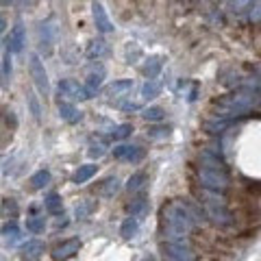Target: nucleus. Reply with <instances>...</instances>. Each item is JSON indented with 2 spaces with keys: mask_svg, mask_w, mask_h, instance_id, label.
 <instances>
[{
  "mask_svg": "<svg viewBox=\"0 0 261 261\" xmlns=\"http://www.w3.org/2000/svg\"><path fill=\"white\" fill-rule=\"evenodd\" d=\"M161 222L168 240H185V235L194 228V214L183 202H170L161 211Z\"/></svg>",
  "mask_w": 261,
  "mask_h": 261,
  "instance_id": "nucleus-1",
  "label": "nucleus"
},
{
  "mask_svg": "<svg viewBox=\"0 0 261 261\" xmlns=\"http://www.w3.org/2000/svg\"><path fill=\"white\" fill-rule=\"evenodd\" d=\"M218 105L222 107L220 116H242V113H248L252 109V105H257V96L250 94H231L220 98Z\"/></svg>",
  "mask_w": 261,
  "mask_h": 261,
  "instance_id": "nucleus-2",
  "label": "nucleus"
},
{
  "mask_svg": "<svg viewBox=\"0 0 261 261\" xmlns=\"http://www.w3.org/2000/svg\"><path fill=\"white\" fill-rule=\"evenodd\" d=\"M198 176H200V183L211 192H224L228 187V176L222 166H205L202 163L198 170Z\"/></svg>",
  "mask_w": 261,
  "mask_h": 261,
  "instance_id": "nucleus-3",
  "label": "nucleus"
},
{
  "mask_svg": "<svg viewBox=\"0 0 261 261\" xmlns=\"http://www.w3.org/2000/svg\"><path fill=\"white\" fill-rule=\"evenodd\" d=\"M163 257L166 261H194V252L185 240H168L163 244Z\"/></svg>",
  "mask_w": 261,
  "mask_h": 261,
  "instance_id": "nucleus-4",
  "label": "nucleus"
},
{
  "mask_svg": "<svg viewBox=\"0 0 261 261\" xmlns=\"http://www.w3.org/2000/svg\"><path fill=\"white\" fill-rule=\"evenodd\" d=\"M29 70H31V79H33V83H35L37 92L42 94V96H48V94H50V83H48V74H46V70H44L42 59H39L37 55H31V59H29Z\"/></svg>",
  "mask_w": 261,
  "mask_h": 261,
  "instance_id": "nucleus-5",
  "label": "nucleus"
},
{
  "mask_svg": "<svg viewBox=\"0 0 261 261\" xmlns=\"http://www.w3.org/2000/svg\"><path fill=\"white\" fill-rule=\"evenodd\" d=\"M79 250H81V240H79V238L65 240V242L59 244V246L53 248V259H55V261H68V259L74 257Z\"/></svg>",
  "mask_w": 261,
  "mask_h": 261,
  "instance_id": "nucleus-6",
  "label": "nucleus"
},
{
  "mask_svg": "<svg viewBox=\"0 0 261 261\" xmlns=\"http://www.w3.org/2000/svg\"><path fill=\"white\" fill-rule=\"evenodd\" d=\"M207 216L211 218V222H216L220 226H228L233 222L231 211H228L222 202H207Z\"/></svg>",
  "mask_w": 261,
  "mask_h": 261,
  "instance_id": "nucleus-7",
  "label": "nucleus"
},
{
  "mask_svg": "<svg viewBox=\"0 0 261 261\" xmlns=\"http://www.w3.org/2000/svg\"><path fill=\"white\" fill-rule=\"evenodd\" d=\"M144 148L140 146H128V144H122L118 148H113V157L120 159V161H130V163H137L144 159Z\"/></svg>",
  "mask_w": 261,
  "mask_h": 261,
  "instance_id": "nucleus-8",
  "label": "nucleus"
},
{
  "mask_svg": "<svg viewBox=\"0 0 261 261\" xmlns=\"http://www.w3.org/2000/svg\"><path fill=\"white\" fill-rule=\"evenodd\" d=\"M92 13H94V22H96V29L100 31V33H113V22L109 20V15L107 11H105V7L102 3H98V0H94L92 3Z\"/></svg>",
  "mask_w": 261,
  "mask_h": 261,
  "instance_id": "nucleus-9",
  "label": "nucleus"
},
{
  "mask_svg": "<svg viewBox=\"0 0 261 261\" xmlns=\"http://www.w3.org/2000/svg\"><path fill=\"white\" fill-rule=\"evenodd\" d=\"M24 44H27V31H24L22 24H15L13 31L9 33V42H7V53L18 55L24 50Z\"/></svg>",
  "mask_w": 261,
  "mask_h": 261,
  "instance_id": "nucleus-10",
  "label": "nucleus"
},
{
  "mask_svg": "<svg viewBox=\"0 0 261 261\" xmlns=\"http://www.w3.org/2000/svg\"><path fill=\"white\" fill-rule=\"evenodd\" d=\"M59 92L63 96H68L70 100H87V92H85V87L83 85H79L76 81H72V79H65L59 83Z\"/></svg>",
  "mask_w": 261,
  "mask_h": 261,
  "instance_id": "nucleus-11",
  "label": "nucleus"
},
{
  "mask_svg": "<svg viewBox=\"0 0 261 261\" xmlns=\"http://www.w3.org/2000/svg\"><path fill=\"white\" fill-rule=\"evenodd\" d=\"M46 250V244L44 242H39V240H31V242H27L24 246L20 248V255H22V259H27V261H33V259H37L42 252Z\"/></svg>",
  "mask_w": 261,
  "mask_h": 261,
  "instance_id": "nucleus-12",
  "label": "nucleus"
},
{
  "mask_svg": "<svg viewBox=\"0 0 261 261\" xmlns=\"http://www.w3.org/2000/svg\"><path fill=\"white\" fill-rule=\"evenodd\" d=\"M102 79H105V70L102 68H98V70H94V72H89L87 74V81H85V92H87V96H94L98 89H100V85H102Z\"/></svg>",
  "mask_w": 261,
  "mask_h": 261,
  "instance_id": "nucleus-13",
  "label": "nucleus"
},
{
  "mask_svg": "<svg viewBox=\"0 0 261 261\" xmlns=\"http://www.w3.org/2000/svg\"><path fill=\"white\" fill-rule=\"evenodd\" d=\"M98 196H102V198H111V196H116L120 192V181L116 176H109V178H105V181L98 185Z\"/></svg>",
  "mask_w": 261,
  "mask_h": 261,
  "instance_id": "nucleus-14",
  "label": "nucleus"
},
{
  "mask_svg": "<svg viewBox=\"0 0 261 261\" xmlns=\"http://www.w3.org/2000/svg\"><path fill=\"white\" fill-rule=\"evenodd\" d=\"M59 116H61V120L70 122V124H76V122L83 118L81 116V111L70 102H59Z\"/></svg>",
  "mask_w": 261,
  "mask_h": 261,
  "instance_id": "nucleus-15",
  "label": "nucleus"
},
{
  "mask_svg": "<svg viewBox=\"0 0 261 261\" xmlns=\"http://www.w3.org/2000/svg\"><path fill=\"white\" fill-rule=\"evenodd\" d=\"M126 209H128V214H130V216L140 220L142 216H146V214H148V198H144V196H140V198L130 200Z\"/></svg>",
  "mask_w": 261,
  "mask_h": 261,
  "instance_id": "nucleus-16",
  "label": "nucleus"
},
{
  "mask_svg": "<svg viewBox=\"0 0 261 261\" xmlns=\"http://www.w3.org/2000/svg\"><path fill=\"white\" fill-rule=\"evenodd\" d=\"M96 170H98V166H94V163H87V166H79V170L74 172V176H72V181H74L76 185H83V183H87L89 178L96 174Z\"/></svg>",
  "mask_w": 261,
  "mask_h": 261,
  "instance_id": "nucleus-17",
  "label": "nucleus"
},
{
  "mask_svg": "<svg viewBox=\"0 0 261 261\" xmlns=\"http://www.w3.org/2000/svg\"><path fill=\"white\" fill-rule=\"evenodd\" d=\"M137 231H140V222H137V218H133V216H128L120 226V235L124 240H133L137 235Z\"/></svg>",
  "mask_w": 261,
  "mask_h": 261,
  "instance_id": "nucleus-18",
  "label": "nucleus"
},
{
  "mask_svg": "<svg viewBox=\"0 0 261 261\" xmlns=\"http://www.w3.org/2000/svg\"><path fill=\"white\" fill-rule=\"evenodd\" d=\"M44 205H46V211L48 214H61V209H63V200H61V196L59 194H48L46 196V200H44Z\"/></svg>",
  "mask_w": 261,
  "mask_h": 261,
  "instance_id": "nucleus-19",
  "label": "nucleus"
},
{
  "mask_svg": "<svg viewBox=\"0 0 261 261\" xmlns=\"http://www.w3.org/2000/svg\"><path fill=\"white\" fill-rule=\"evenodd\" d=\"M146 183H148V174H146V172H135L126 181V190L128 192H140Z\"/></svg>",
  "mask_w": 261,
  "mask_h": 261,
  "instance_id": "nucleus-20",
  "label": "nucleus"
},
{
  "mask_svg": "<svg viewBox=\"0 0 261 261\" xmlns=\"http://www.w3.org/2000/svg\"><path fill=\"white\" fill-rule=\"evenodd\" d=\"M96 200H81L79 205L74 207V216L76 218H89L96 211Z\"/></svg>",
  "mask_w": 261,
  "mask_h": 261,
  "instance_id": "nucleus-21",
  "label": "nucleus"
},
{
  "mask_svg": "<svg viewBox=\"0 0 261 261\" xmlns=\"http://www.w3.org/2000/svg\"><path fill=\"white\" fill-rule=\"evenodd\" d=\"M48 183H50V172H48V170H39V172H35L31 176L33 190H42V187H46Z\"/></svg>",
  "mask_w": 261,
  "mask_h": 261,
  "instance_id": "nucleus-22",
  "label": "nucleus"
},
{
  "mask_svg": "<svg viewBox=\"0 0 261 261\" xmlns=\"http://www.w3.org/2000/svg\"><path fill=\"white\" fill-rule=\"evenodd\" d=\"M105 53H107V44H105L102 39H94V42L87 46V53L85 55L89 57V59H94V57L98 59V57H102Z\"/></svg>",
  "mask_w": 261,
  "mask_h": 261,
  "instance_id": "nucleus-23",
  "label": "nucleus"
},
{
  "mask_svg": "<svg viewBox=\"0 0 261 261\" xmlns=\"http://www.w3.org/2000/svg\"><path fill=\"white\" fill-rule=\"evenodd\" d=\"M231 126V120L226 118H220V120H207L205 122V130H209V133H222L224 128Z\"/></svg>",
  "mask_w": 261,
  "mask_h": 261,
  "instance_id": "nucleus-24",
  "label": "nucleus"
},
{
  "mask_svg": "<svg viewBox=\"0 0 261 261\" xmlns=\"http://www.w3.org/2000/svg\"><path fill=\"white\" fill-rule=\"evenodd\" d=\"M130 87H133L130 81H113V83L107 87V96H120V94L128 92Z\"/></svg>",
  "mask_w": 261,
  "mask_h": 261,
  "instance_id": "nucleus-25",
  "label": "nucleus"
},
{
  "mask_svg": "<svg viewBox=\"0 0 261 261\" xmlns=\"http://www.w3.org/2000/svg\"><path fill=\"white\" fill-rule=\"evenodd\" d=\"M161 65L163 63H161L159 57H152V59H148V61H146V65H144V74L148 79H154L161 72Z\"/></svg>",
  "mask_w": 261,
  "mask_h": 261,
  "instance_id": "nucleus-26",
  "label": "nucleus"
},
{
  "mask_svg": "<svg viewBox=\"0 0 261 261\" xmlns=\"http://www.w3.org/2000/svg\"><path fill=\"white\" fill-rule=\"evenodd\" d=\"M159 92H161V85H159V83H154L152 79L146 81L144 87H142V96L146 98V100H150V98H157Z\"/></svg>",
  "mask_w": 261,
  "mask_h": 261,
  "instance_id": "nucleus-27",
  "label": "nucleus"
},
{
  "mask_svg": "<svg viewBox=\"0 0 261 261\" xmlns=\"http://www.w3.org/2000/svg\"><path fill=\"white\" fill-rule=\"evenodd\" d=\"M44 226H46L44 216H33L27 220V231H31V233H42Z\"/></svg>",
  "mask_w": 261,
  "mask_h": 261,
  "instance_id": "nucleus-28",
  "label": "nucleus"
},
{
  "mask_svg": "<svg viewBox=\"0 0 261 261\" xmlns=\"http://www.w3.org/2000/svg\"><path fill=\"white\" fill-rule=\"evenodd\" d=\"M0 233H3V238H5V240H9V242H15V240L20 238V228L15 226L13 222H11V224H5Z\"/></svg>",
  "mask_w": 261,
  "mask_h": 261,
  "instance_id": "nucleus-29",
  "label": "nucleus"
},
{
  "mask_svg": "<svg viewBox=\"0 0 261 261\" xmlns=\"http://www.w3.org/2000/svg\"><path fill=\"white\" fill-rule=\"evenodd\" d=\"M130 133H133V126L130 124H120V126H116V130L111 133V140H124V137H128Z\"/></svg>",
  "mask_w": 261,
  "mask_h": 261,
  "instance_id": "nucleus-30",
  "label": "nucleus"
},
{
  "mask_svg": "<svg viewBox=\"0 0 261 261\" xmlns=\"http://www.w3.org/2000/svg\"><path fill=\"white\" fill-rule=\"evenodd\" d=\"M18 216V205H15V200H5L3 202V218H15Z\"/></svg>",
  "mask_w": 261,
  "mask_h": 261,
  "instance_id": "nucleus-31",
  "label": "nucleus"
},
{
  "mask_svg": "<svg viewBox=\"0 0 261 261\" xmlns=\"http://www.w3.org/2000/svg\"><path fill=\"white\" fill-rule=\"evenodd\" d=\"M142 116L146 120H150V122H159V120H163V109L161 107H148L142 113Z\"/></svg>",
  "mask_w": 261,
  "mask_h": 261,
  "instance_id": "nucleus-32",
  "label": "nucleus"
},
{
  "mask_svg": "<svg viewBox=\"0 0 261 261\" xmlns=\"http://www.w3.org/2000/svg\"><path fill=\"white\" fill-rule=\"evenodd\" d=\"M250 3H252V0H228V9L235 11V13H240L244 9H248Z\"/></svg>",
  "mask_w": 261,
  "mask_h": 261,
  "instance_id": "nucleus-33",
  "label": "nucleus"
},
{
  "mask_svg": "<svg viewBox=\"0 0 261 261\" xmlns=\"http://www.w3.org/2000/svg\"><path fill=\"white\" fill-rule=\"evenodd\" d=\"M89 157H94V159H98V157H102V154L105 152H107V150H105V146L100 144V142H96V144H92V146H89Z\"/></svg>",
  "mask_w": 261,
  "mask_h": 261,
  "instance_id": "nucleus-34",
  "label": "nucleus"
},
{
  "mask_svg": "<svg viewBox=\"0 0 261 261\" xmlns=\"http://www.w3.org/2000/svg\"><path fill=\"white\" fill-rule=\"evenodd\" d=\"M170 135V126L166 128H152L150 130V137H168Z\"/></svg>",
  "mask_w": 261,
  "mask_h": 261,
  "instance_id": "nucleus-35",
  "label": "nucleus"
},
{
  "mask_svg": "<svg viewBox=\"0 0 261 261\" xmlns=\"http://www.w3.org/2000/svg\"><path fill=\"white\" fill-rule=\"evenodd\" d=\"M120 109H124V111H137V109H140V102H122Z\"/></svg>",
  "mask_w": 261,
  "mask_h": 261,
  "instance_id": "nucleus-36",
  "label": "nucleus"
},
{
  "mask_svg": "<svg viewBox=\"0 0 261 261\" xmlns=\"http://www.w3.org/2000/svg\"><path fill=\"white\" fill-rule=\"evenodd\" d=\"M11 74V57H9V53L5 55V76H9Z\"/></svg>",
  "mask_w": 261,
  "mask_h": 261,
  "instance_id": "nucleus-37",
  "label": "nucleus"
},
{
  "mask_svg": "<svg viewBox=\"0 0 261 261\" xmlns=\"http://www.w3.org/2000/svg\"><path fill=\"white\" fill-rule=\"evenodd\" d=\"M5 29H7V20L3 18V15H0V33H3Z\"/></svg>",
  "mask_w": 261,
  "mask_h": 261,
  "instance_id": "nucleus-38",
  "label": "nucleus"
},
{
  "mask_svg": "<svg viewBox=\"0 0 261 261\" xmlns=\"http://www.w3.org/2000/svg\"><path fill=\"white\" fill-rule=\"evenodd\" d=\"M0 3H3V5H13L15 0H0Z\"/></svg>",
  "mask_w": 261,
  "mask_h": 261,
  "instance_id": "nucleus-39",
  "label": "nucleus"
},
{
  "mask_svg": "<svg viewBox=\"0 0 261 261\" xmlns=\"http://www.w3.org/2000/svg\"><path fill=\"white\" fill-rule=\"evenodd\" d=\"M0 261H3V257H0Z\"/></svg>",
  "mask_w": 261,
  "mask_h": 261,
  "instance_id": "nucleus-40",
  "label": "nucleus"
}]
</instances>
